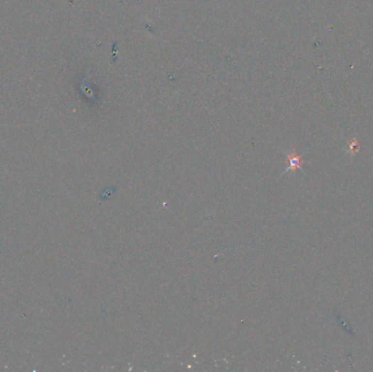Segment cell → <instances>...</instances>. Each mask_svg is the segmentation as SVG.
Here are the masks:
<instances>
[{
  "instance_id": "1",
  "label": "cell",
  "mask_w": 373,
  "mask_h": 372,
  "mask_svg": "<svg viewBox=\"0 0 373 372\" xmlns=\"http://www.w3.org/2000/svg\"><path fill=\"white\" fill-rule=\"evenodd\" d=\"M302 165V161L298 155H289L288 156V169H298Z\"/></svg>"
}]
</instances>
